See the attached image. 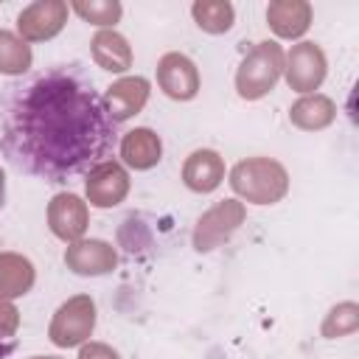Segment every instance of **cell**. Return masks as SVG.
I'll list each match as a JSON object with an SVG mask.
<instances>
[{
	"label": "cell",
	"instance_id": "cell-1",
	"mask_svg": "<svg viewBox=\"0 0 359 359\" xmlns=\"http://www.w3.org/2000/svg\"><path fill=\"white\" fill-rule=\"evenodd\" d=\"M121 149V123L79 62H56L0 87V154L22 174L62 185Z\"/></svg>",
	"mask_w": 359,
	"mask_h": 359
},
{
	"label": "cell",
	"instance_id": "cell-2",
	"mask_svg": "<svg viewBox=\"0 0 359 359\" xmlns=\"http://www.w3.org/2000/svg\"><path fill=\"white\" fill-rule=\"evenodd\" d=\"M11 351H14V339H11V337H6V334L0 331V359H8V356H11Z\"/></svg>",
	"mask_w": 359,
	"mask_h": 359
},
{
	"label": "cell",
	"instance_id": "cell-3",
	"mask_svg": "<svg viewBox=\"0 0 359 359\" xmlns=\"http://www.w3.org/2000/svg\"><path fill=\"white\" fill-rule=\"evenodd\" d=\"M3 205H6V174L0 168V210H3Z\"/></svg>",
	"mask_w": 359,
	"mask_h": 359
}]
</instances>
